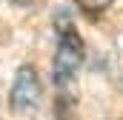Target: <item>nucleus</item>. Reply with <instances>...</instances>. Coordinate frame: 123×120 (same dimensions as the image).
<instances>
[{"mask_svg": "<svg viewBox=\"0 0 123 120\" xmlns=\"http://www.w3.org/2000/svg\"><path fill=\"white\" fill-rule=\"evenodd\" d=\"M55 31H57V46H55V60H52V80L57 89H69L77 80V72L83 66V37L77 34L69 12H60L55 17Z\"/></svg>", "mask_w": 123, "mask_h": 120, "instance_id": "f257e3e1", "label": "nucleus"}, {"mask_svg": "<svg viewBox=\"0 0 123 120\" xmlns=\"http://www.w3.org/2000/svg\"><path fill=\"white\" fill-rule=\"evenodd\" d=\"M40 103H43V83L37 77V69L26 63L14 74V83H12V91H9V106L17 114H31V112L40 109Z\"/></svg>", "mask_w": 123, "mask_h": 120, "instance_id": "f03ea898", "label": "nucleus"}, {"mask_svg": "<svg viewBox=\"0 0 123 120\" xmlns=\"http://www.w3.org/2000/svg\"><path fill=\"white\" fill-rule=\"evenodd\" d=\"M86 14H103L109 6H112V0H74Z\"/></svg>", "mask_w": 123, "mask_h": 120, "instance_id": "7ed1b4c3", "label": "nucleus"}, {"mask_svg": "<svg viewBox=\"0 0 123 120\" xmlns=\"http://www.w3.org/2000/svg\"><path fill=\"white\" fill-rule=\"evenodd\" d=\"M14 3H20V0H14Z\"/></svg>", "mask_w": 123, "mask_h": 120, "instance_id": "20e7f679", "label": "nucleus"}]
</instances>
